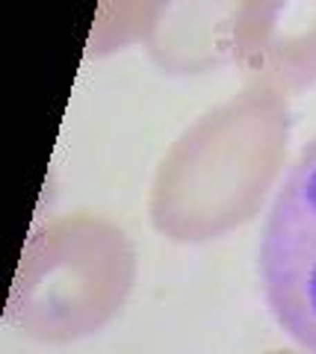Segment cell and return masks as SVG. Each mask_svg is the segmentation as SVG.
I'll return each instance as SVG.
<instances>
[{
    "instance_id": "6da1fadb",
    "label": "cell",
    "mask_w": 316,
    "mask_h": 354,
    "mask_svg": "<svg viewBox=\"0 0 316 354\" xmlns=\"http://www.w3.org/2000/svg\"><path fill=\"white\" fill-rule=\"evenodd\" d=\"M287 95L248 83L171 142L151 183L148 216L160 236L201 245L248 225L287 160Z\"/></svg>"
},
{
    "instance_id": "7a4b0ae2",
    "label": "cell",
    "mask_w": 316,
    "mask_h": 354,
    "mask_svg": "<svg viewBox=\"0 0 316 354\" xmlns=\"http://www.w3.org/2000/svg\"><path fill=\"white\" fill-rule=\"evenodd\" d=\"M136 283V248L124 227L95 213H65L24 242L6 322L27 339L71 346L113 322Z\"/></svg>"
},
{
    "instance_id": "3957f363",
    "label": "cell",
    "mask_w": 316,
    "mask_h": 354,
    "mask_svg": "<svg viewBox=\"0 0 316 354\" xmlns=\"http://www.w3.org/2000/svg\"><path fill=\"white\" fill-rule=\"evenodd\" d=\"M260 281L278 325L316 354V139L301 148L269 209Z\"/></svg>"
},
{
    "instance_id": "277c9868",
    "label": "cell",
    "mask_w": 316,
    "mask_h": 354,
    "mask_svg": "<svg viewBox=\"0 0 316 354\" xmlns=\"http://www.w3.org/2000/svg\"><path fill=\"white\" fill-rule=\"evenodd\" d=\"M222 62L243 68L248 83L296 95L316 86V0L239 3L222 12Z\"/></svg>"
},
{
    "instance_id": "5b68a950",
    "label": "cell",
    "mask_w": 316,
    "mask_h": 354,
    "mask_svg": "<svg viewBox=\"0 0 316 354\" xmlns=\"http://www.w3.org/2000/svg\"><path fill=\"white\" fill-rule=\"evenodd\" d=\"M266 354H301V351H287V348H278V351H266Z\"/></svg>"
}]
</instances>
